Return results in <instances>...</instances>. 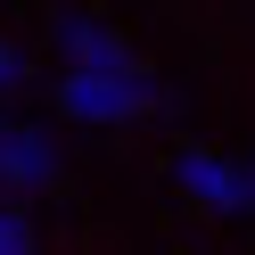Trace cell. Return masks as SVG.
<instances>
[{"label":"cell","instance_id":"cell-1","mask_svg":"<svg viewBox=\"0 0 255 255\" xmlns=\"http://www.w3.org/2000/svg\"><path fill=\"white\" fill-rule=\"evenodd\" d=\"M58 107H66L74 124H132V116L156 107V83H148L140 66H132V74H74V66H66Z\"/></svg>","mask_w":255,"mask_h":255},{"label":"cell","instance_id":"cell-2","mask_svg":"<svg viewBox=\"0 0 255 255\" xmlns=\"http://www.w3.org/2000/svg\"><path fill=\"white\" fill-rule=\"evenodd\" d=\"M58 181V148L41 124H0V189H17V198H33V189Z\"/></svg>","mask_w":255,"mask_h":255},{"label":"cell","instance_id":"cell-3","mask_svg":"<svg viewBox=\"0 0 255 255\" xmlns=\"http://www.w3.org/2000/svg\"><path fill=\"white\" fill-rule=\"evenodd\" d=\"M173 181L198 206H214V214H239V206H247V165H231V156H214V148H181L173 156Z\"/></svg>","mask_w":255,"mask_h":255},{"label":"cell","instance_id":"cell-4","mask_svg":"<svg viewBox=\"0 0 255 255\" xmlns=\"http://www.w3.org/2000/svg\"><path fill=\"white\" fill-rule=\"evenodd\" d=\"M58 50L74 58V74H132V41L99 17H58Z\"/></svg>","mask_w":255,"mask_h":255},{"label":"cell","instance_id":"cell-5","mask_svg":"<svg viewBox=\"0 0 255 255\" xmlns=\"http://www.w3.org/2000/svg\"><path fill=\"white\" fill-rule=\"evenodd\" d=\"M0 255H33V231H25L17 206H0Z\"/></svg>","mask_w":255,"mask_h":255},{"label":"cell","instance_id":"cell-6","mask_svg":"<svg viewBox=\"0 0 255 255\" xmlns=\"http://www.w3.org/2000/svg\"><path fill=\"white\" fill-rule=\"evenodd\" d=\"M8 91H25V58H17V41L0 33V99H8Z\"/></svg>","mask_w":255,"mask_h":255},{"label":"cell","instance_id":"cell-7","mask_svg":"<svg viewBox=\"0 0 255 255\" xmlns=\"http://www.w3.org/2000/svg\"><path fill=\"white\" fill-rule=\"evenodd\" d=\"M247 206H255V165H247Z\"/></svg>","mask_w":255,"mask_h":255}]
</instances>
